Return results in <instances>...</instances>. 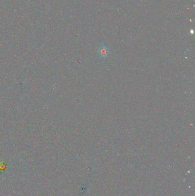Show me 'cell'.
Masks as SVG:
<instances>
[{
    "label": "cell",
    "instance_id": "obj_1",
    "mask_svg": "<svg viewBox=\"0 0 195 196\" xmlns=\"http://www.w3.org/2000/svg\"><path fill=\"white\" fill-rule=\"evenodd\" d=\"M97 53L102 57H103V58L107 57V56L109 55V49L106 46H101L100 47H99V48L98 49Z\"/></svg>",
    "mask_w": 195,
    "mask_h": 196
},
{
    "label": "cell",
    "instance_id": "obj_2",
    "mask_svg": "<svg viewBox=\"0 0 195 196\" xmlns=\"http://www.w3.org/2000/svg\"><path fill=\"white\" fill-rule=\"evenodd\" d=\"M6 169V164L5 162H0V175L2 176L4 173V171Z\"/></svg>",
    "mask_w": 195,
    "mask_h": 196
}]
</instances>
